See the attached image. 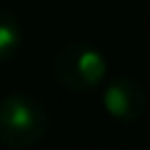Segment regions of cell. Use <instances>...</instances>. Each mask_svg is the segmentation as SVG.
Returning a JSON list of instances; mask_svg holds the SVG:
<instances>
[{"label":"cell","instance_id":"obj_1","mask_svg":"<svg viewBox=\"0 0 150 150\" xmlns=\"http://www.w3.org/2000/svg\"><path fill=\"white\" fill-rule=\"evenodd\" d=\"M49 130L47 106L29 93L0 97V144L13 150L40 144Z\"/></svg>","mask_w":150,"mask_h":150},{"label":"cell","instance_id":"obj_2","mask_svg":"<svg viewBox=\"0 0 150 150\" xmlns=\"http://www.w3.org/2000/svg\"><path fill=\"white\" fill-rule=\"evenodd\" d=\"M108 73V62L95 47L86 42H69L53 57V75L73 93L95 91Z\"/></svg>","mask_w":150,"mask_h":150},{"label":"cell","instance_id":"obj_3","mask_svg":"<svg viewBox=\"0 0 150 150\" xmlns=\"http://www.w3.org/2000/svg\"><path fill=\"white\" fill-rule=\"evenodd\" d=\"M102 102L110 117L124 124H132L144 117L146 108H148V95L135 77L117 75L106 84Z\"/></svg>","mask_w":150,"mask_h":150},{"label":"cell","instance_id":"obj_4","mask_svg":"<svg viewBox=\"0 0 150 150\" xmlns=\"http://www.w3.org/2000/svg\"><path fill=\"white\" fill-rule=\"evenodd\" d=\"M24 44V29L13 11L0 7V64L11 62Z\"/></svg>","mask_w":150,"mask_h":150}]
</instances>
